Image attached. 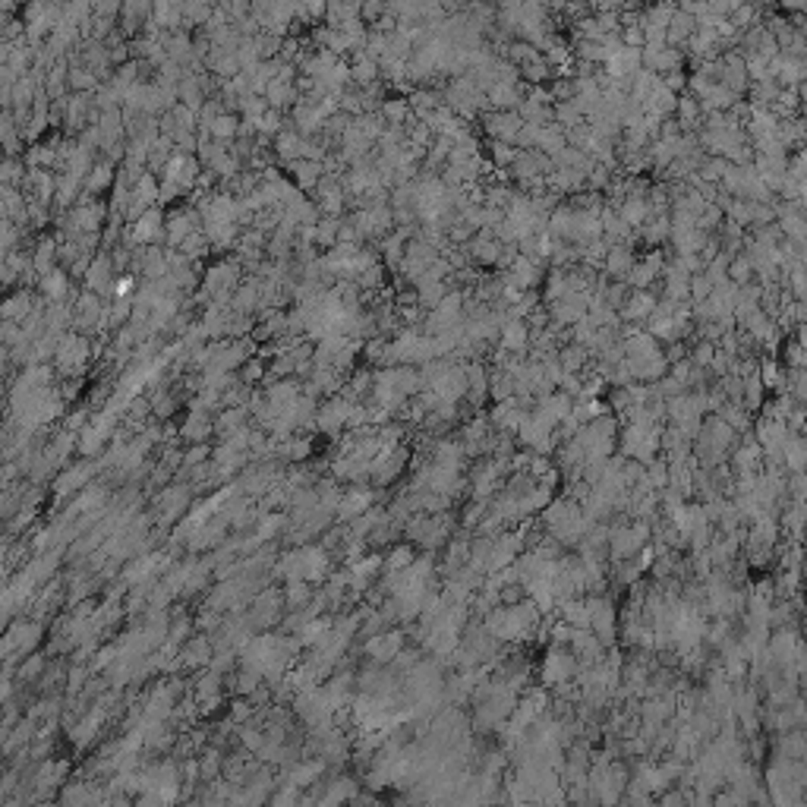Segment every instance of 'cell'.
Wrapping results in <instances>:
<instances>
[{
  "label": "cell",
  "mask_w": 807,
  "mask_h": 807,
  "mask_svg": "<svg viewBox=\"0 0 807 807\" xmlns=\"http://www.w3.org/2000/svg\"><path fill=\"white\" fill-rule=\"evenodd\" d=\"M625 41L631 45V51H634L637 45H643V32H640V28H637V26H631L628 32H625Z\"/></svg>",
  "instance_id": "cell-31"
},
{
  "label": "cell",
  "mask_w": 807,
  "mask_h": 807,
  "mask_svg": "<svg viewBox=\"0 0 807 807\" xmlns=\"http://www.w3.org/2000/svg\"><path fill=\"white\" fill-rule=\"evenodd\" d=\"M177 407H180L177 391H164V388H158V391L152 394V416H155V420L167 423L174 413H177Z\"/></svg>",
  "instance_id": "cell-14"
},
{
  "label": "cell",
  "mask_w": 807,
  "mask_h": 807,
  "mask_svg": "<svg viewBox=\"0 0 807 807\" xmlns=\"http://www.w3.org/2000/svg\"><path fill=\"white\" fill-rule=\"evenodd\" d=\"M410 555H413V552H410L407 546H404V549H394V552H391V559L385 561V564H388V571H394V574H401V568H410V561H413V559H410Z\"/></svg>",
  "instance_id": "cell-26"
},
{
  "label": "cell",
  "mask_w": 807,
  "mask_h": 807,
  "mask_svg": "<svg viewBox=\"0 0 807 807\" xmlns=\"http://www.w3.org/2000/svg\"><path fill=\"white\" fill-rule=\"evenodd\" d=\"M498 253H502V246L492 243L486 233H480V240H473V259L482 262V265H492V262H498Z\"/></svg>",
  "instance_id": "cell-21"
},
{
  "label": "cell",
  "mask_w": 807,
  "mask_h": 807,
  "mask_svg": "<svg viewBox=\"0 0 807 807\" xmlns=\"http://www.w3.org/2000/svg\"><path fill=\"white\" fill-rule=\"evenodd\" d=\"M237 379L243 381L246 388L265 385V379H268V363H265V359H259V357H253V359H249V363L243 366V369L237 372Z\"/></svg>",
  "instance_id": "cell-19"
},
{
  "label": "cell",
  "mask_w": 807,
  "mask_h": 807,
  "mask_svg": "<svg viewBox=\"0 0 807 807\" xmlns=\"http://www.w3.org/2000/svg\"><path fill=\"white\" fill-rule=\"evenodd\" d=\"M79 388H83V379H60V388H57V391H60V398L70 404L79 394Z\"/></svg>",
  "instance_id": "cell-29"
},
{
  "label": "cell",
  "mask_w": 807,
  "mask_h": 807,
  "mask_svg": "<svg viewBox=\"0 0 807 807\" xmlns=\"http://www.w3.org/2000/svg\"><path fill=\"white\" fill-rule=\"evenodd\" d=\"M473 231H476V227H470L464 218H460V221H454L448 227V237L454 240V243H464V240H473Z\"/></svg>",
  "instance_id": "cell-27"
},
{
  "label": "cell",
  "mask_w": 807,
  "mask_h": 807,
  "mask_svg": "<svg viewBox=\"0 0 807 807\" xmlns=\"http://www.w3.org/2000/svg\"><path fill=\"white\" fill-rule=\"evenodd\" d=\"M35 297H38V290H26V288L13 290L10 297L4 300V306H0L4 322H19V325H23L28 315L35 312Z\"/></svg>",
  "instance_id": "cell-3"
},
{
  "label": "cell",
  "mask_w": 807,
  "mask_h": 807,
  "mask_svg": "<svg viewBox=\"0 0 807 807\" xmlns=\"http://www.w3.org/2000/svg\"><path fill=\"white\" fill-rule=\"evenodd\" d=\"M38 293L48 300V303H67L70 297V271L67 268H54L51 275L41 278Z\"/></svg>",
  "instance_id": "cell-8"
},
{
  "label": "cell",
  "mask_w": 807,
  "mask_h": 807,
  "mask_svg": "<svg viewBox=\"0 0 807 807\" xmlns=\"http://www.w3.org/2000/svg\"><path fill=\"white\" fill-rule=\"evenodd\" d=\"M240 127H243V117L240 114H221L215 123H211V139L215 142H233L240 136Z\"/></svg>",
  "instance_id": "cell-13"
},
{
  "label": "cell",
  "mask_w": 807,
  "mask_h": 807,
  "mask_svg": "<svg viewBox=\"0 0 807 807\" xmlns=\"http://www.w3.org/2000/svg\"><path fill=\"white\" fill-rule=\"evenodd\" d=\"M0 337H4V347H16V344L26 341V332L19 322H4L0 325Z\"/></svg>",
  "instance_id": "cell-23"
},
{
  "label": "cell",
  "mask_w": 807,
  "mask_h": 807,
  "mask_svg": "<svg viewBox=\"0 0 807 807\" xmlns=\"http://www.w3.org/2000/svg\"><path fill=\"white\" fill-rule=\"evenodd\" d=\"M366 508H369V492H350V495L341 498L337 515H341V517H357V515H363Z\"/></svg>",
  "instance_id": "cell-20"
},
{
  "label": "cell",
  "mask_w": 807,
  "mask_h": 807,
  "mask_svg": "<svg viewBox=\"0 0 807 807\" xmlns=\"http://www.w3.org/2000/svg\"><path fill=\"white\" fill-rule=\"evenodd\" d=\"M398 647H401V634H379V637H372L369 643H366V650L372 653L376 659H391V656H398Z\"/></svg>",
  "instance_id": "cell-18"
},
{
  "label": "cell",
  "mask_w": 807,
  "mask_h": 807,
  "mask_svg": "<svg viewBox=\"0 0 807 807\" xmlns=\"http://www.w3.org/2000/svg\"><path fill=\"white\" fill-rule=\"evenodd\" d=\"M288 171L293 177V186L303 196H315L319 180L325 177V164H315V161H293V164H288Z\"/></svg>",
  "instance_id": "cell-4"
},
{
  "label": "cell",
  "mask_w": 807,
  "mask_h": 807,
  "mask_svg": "<svg viewBox=\"0 0 807 807\" xmlns=\"http://www.w3.org/2000/svg\"><path fill=\"white\" fill-rule=\"evenodd\" d=\"M57 249H60V243H57V237H51V233H41L38 240H35V249H32V268L38 271L41 278L45 275H51L54 268H60L57 265Z\"/></svg>",
  "instance_id": "cell-5"
},
{
  "label": "cell",
  "mask_w": 807,
  "mask_h": 807,
  "mask_svg": "<svg viewBox=\"0 0 807 807\" xmlns=\"http://www.w3.org/2000/svg\"><path fill=\"white\" fill-rule=\"evenodd\" d=\"M350 413H354V404L344 401L341 394H334V398H325L319 404V416H315V426H319L322 432H341L347 429L350 423Z\"/></svg>",
  "instance_id": "cell-2"
},
{
  "label": "cell",
  "mask_w": 807,
  "mask_h": 807,
  "mask_svg": "<svg viewBox=\"0 0 807 807\" xmlns=\"http://www.w3.org/2000/svg\"><path fill=\"white\" fill-rule=\"evenodd\" d=\"M136 290H139V284H136V275H133V271H130V275H120V278H117V288H114V300H117V297L127 300V297H133Z\"/></svg>",
  "instance_id": "cell-25"
},
{
  "label": "cell",
  "mask_w": 807,
  "mask_h": 807,
  "mask_svg": "<svg viewBox=\"0 0 807 807\" xmlns=\"http://www.w3.org/2000/svg\"><path fill=\"white\" fill-rule=\"evenodd\" d=\"M180 253L186 255V259L193 262V265H199V262L205 259V255L211 253V243H209V237H205V231H196L193 237H186V240H183Z\"/></svg>",
  "instance_id": "cell-17"
},
{
  "label": "cell",
  "mask_w": 807,
  "mask_h": 807,
  "mask_svg": "<svg viewBox=\"0 0 807 807\" xmlns=\"http://www.w3.org/2000/svg\"><path fill=\"white\" fill-rule=\"evenodd\" d=\"M209 454H211L209 445H189V448L183 451V467L189 470V467H196V464H205V458H209Z\"/></svg>",
  "instance_id": "cell-24"
},
{
  "label": "cell",
  "mask_w": 807,
  "mask_h": 807,
  "mask_svg": "<svg viewBox=\"0 0 807 807\" xmlns=\"http://www.w3.org/2000/svg\"><path fill=\"white\" fill-rule=\"evenodd\" d=\"M265 101H268L271 111H288V107L293 111V105L300 101V92H297V85L275 79V83H271L268 89H265Z\"/></svg>",
  "instance_id": "cell-12"
},
{
  "label": "cell",
  "mask_w": 807,
  "mask_h": 807,
  "mask_svg": "<svg viewBox=\"0 0 807 807\" xmlns=\"http://www.w3.org/2000/svg\"><path fill=\"white\" fill-rule=\"evenodd\" d=\"M608 271H615V275L631 271V255L625 253V249H615V253H612V259H608Z\"/></svg>",
  "instance_id": "cell-28"
},
{
  "label": "cell",
  "mask_w": 807,
  "mask_h": 807,
  "mask_svg": "<svg viewBox=\"0 0 807 807\" xmlns=\"http://www.w3.org/2000/svg\"><path fill=\"white\" fill-rule=\"evenodd\" d=\"M215 432V416L211 413H199V410H189L186 423H183L180 436L186 438L189 445H205V438Z\"/></svg>",
  "instance_id": "cell-9"
},
{
  "label": "cell",
  "mask_w": 807,
  "mask_h": 807,
  "mask_svg": "<svg viewBox=\"0 0 807 807\" xmlns=\"http://www.w3.org/2000/svg\"><path fill=\"white\" fill-rule=\"evenodd\" d=\"M117 171L120 167L111 164L107 158H98V164H95V171L89 174V180H85V193L92 196V199H98L101 193H107V189L117 186Z\"/></svg>",
  "instance_id": "cell-7"
},
{
  "label": "cell",
  "mask_w": 807,
  "mask_h": 807,
  "mask_svg": "<svg viewBox=\"0 0 807 807\" xmlns=\"http://www.w3.org/2000/svg\"><path fill=\"white\" fill-rule=\"evenodd\" d=\"M385 281H388V265H385V262H379V265L366 268L363 275H357V288L363 293H379L381 288H385Z\"/></svg>",
  "instance_id": "cell-15"
},
{
  "label": "cell",
  "mask_w": 807,
  "mask_h": 807,
  "mask_svg": "<svg viewBox=\"0 0 807 807\" xmlns=\"http://www.w3.org/2000/svg\"><path fill=\"white\" fill-rule=\"evenodd\" d=\"M92 359V341L79 332H67L57 347V357H54V369L57 376L63 379H79L85 372V363Z\"/></svg>",
  "instance_id": "cell-1"
},
{
  "label": "cell",
  "mask_w": 807,
  "mask_h": 807,
  "mask_svg": "<svg viewBox=\"0 0 807 807\" xmlns=\"http://www.w3.org/2000/svg\"><path fill=\"white\" fill-rule=\"evenodd\" d=\"M350 79H354L357 89H369L372 83L381 79V67L366 54V51H357V54L350 57Z\"/></svg>",
  "instance_id": "cell-6"
},
{
  "label": "cell",
  "mask_w": 807,
  "mask_h": 807,
  "mask_svg": "<svg viewBox=\"0 0 807 807\" xmlns=\"http://www.w3.org/2000/svg\"><path fill=\"white\" fill-rule=\"evenodd\" d=\"M379 114L385 117L388 127H407V120L413 117V107H410V101L404 98V95H388V98L381 101Z\"/></svg>",
  "instance_id": "cell-11"
},
{
  "label": "cell",
  "mask_w": 807,
  "mask_h": 807,
  "mask_svg": "<svg viewBox=\"0 0 807 807\" xmlns=\"http://www.w3.org/2000/svg\"><path fill=\"white\" fill-rule=\"evenodd\" d=\"M79 193H85V183H83V180H76V177H70V174H60V177H57V196H54L57 211H70V209H76L79 199H83Z\"/></svg>",
  "instance_id": "cell-10"
},
{
  "label": "cell",
  "mask_w": 807,
  "mask_h": 807,
  "mask_svg": "<svg viewBox=\"0 0 807 807\" xmlns=\"http://www.w3.org/2000/svg\"><path fill=\"white\" fill-rule=\"evenodd\" d=\"M16 278H19L16 271H13V268L4 262V284H6V288H13V284H16Z\"/></svg>",
  "instance_id": "cell-32"
},
{
  "label": "cell",
  "mask_w": 807,
  "mask_h": 807,
  "mask_svg": "<svg viewBox=\"0 0 807 807\" xmlns=\"http://www.w3.org/2000/svg\"><path fill=\"white\" fill-rule=\"evenodd\" d=\"M505 344H508V347H520V344H524V328L511 325L508 332H505Z\"/></svg>",
  "instance_id": "cell-30"
},
{
  "label": "cell",
  "mask_w": 807,
  "mask_h": 807,
  "mask_svg": "<svg viewBox=\"0 0 807 807\" xmlns=\"http://www.w3.org/2000/svg\"><path fill=\"white\" fill-rule=\"evenodd\" d=\"M385 13H388V4H381V0H366L363 10H359V19H363V23L372 28L381 16H385Z\"/></svg>",
  "instance_id": "cell-22"
},
{
  "label": "cell",
  "mask_w": 807,
  "mask_h": 807,
  "mask_svg": "<svg viewBox=\"0 0 807 807\" xmlns=\"http://www.w3.org/2000/svg\"><path fill=\"white\" fill-rule=\"evenodd\" d=\"M344 218H322L315 224V249H334L337 246V231H341Z\"/></svg>",
  "instance_id": "cell-16"
}]
</instances>
